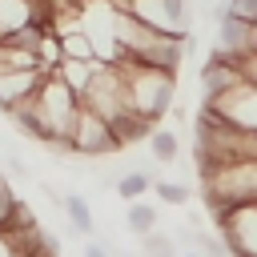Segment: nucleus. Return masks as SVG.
<instances>
[{"instance_id": "8", "label": "nucleus", "mask_w": 257, "mask_h": 257, "mask_svg": "<svg viewBox=\"0 0 257 257\" xmlns=\"http://www.w3.org/2000/svg\"><path fill=\"white\" fill-rule=\"evenodd\" d=\"M149 153H153V161L173 165V161L181 157V141H177V133H173V128H153V133H149Z\"/></svg>"}, {"instance_id": "13", "label": "nucleus", "mask_w": 257, "mask_h": 257, "mask_svg": "<svg viewBox=\"0 0 257 257\" xmlns=\"http://www.w3.org/2000/svg\"><path fill=\"white\" fill-rule=\"evenodd\" d=\"M141 245H145V253H149V257H181V253H177V245H173V237H165V233H157V229H153V233H145V237H141Z\"/></svg>"}, {"instance_id": "16", "label": "nucleus", "mask_w": 257, "mask_h": 257, "mask_svg": "<svg viewBox=\"0 0 257 257\" xmlns=\"http://www.w3.org/2000/svg\"><path fill=\"white\" fill-rule=\"evenodd\" d=\"M229 12L249 20V24H257V0H229Z\"/></svg>"}, {"instance_id": "4", "label": "nucleus", "mask_w": 257, "mask_h": 257, "mask_svg": "<svg viewBox=\"0 0 257 257\" xmlns=\"http://www.w3.org/2000/svg\"><path fill=\"white\" fill-rule=\"evenodd\" d=\"M128 12L141 16L145 24H153L157 32L189 36V0H133Z\"/></svg>"}, {"instance_id": "15", "label": "nucleus", "mask_w": 257, "mask_h": 257, "mask_svg": "<svg viewBox=\"0 0 257 257\" xmlns=\"http://www.w3.org/2000/svg\"><path fill=\"white\" fill-rule=\"evenodd\" d=\"M153 193H157L165 205H177V209H185V205H189V189H185V185H177V181H157V185H153Z\"/></svg>"}, {"instance_id": "23", "label": "nucleus", "mask_w": 257, "mask_h": 257, "mask_svg": "<svg viewBox=\"0 0 257 257\" xmlns=\"http://www.w3.org/2000/svg\"><path fill=\"white\" fill-rule=\"evenodd\" d=\"M253 52H257V24H253Z\"/></svg>"}, {"instance_id": "3", "label": "nucleus", "mask_w": 257, "mask_h": 257, "mask_svg": "<svg viewBox=\"0 0 257 257\" xmlns=\"http://www.w3.org/2000/svg\"><path fill=\"white\" fill-rule=\"evenodd\" d=\"M217 229H221V237H225L233 257H257V197L241 201Z\"/></svg>"}, {"instance_id": "6", "label": "nucleus", "mask_w": 257, "mask_h": 257, "mask_svg": "<svg viewBox=\"0 0 257 257\" xmlns=\"http://www.w3.org/2000/svg\"><path fill=\"white\" fill-rule=\"evenodd\" d=\"M44 76L48 72H40V68H4L0 64V112H12L16 104L32 100L40 92Z\"/></svg>"}, {"instance_id": "9", "label": "nucleus", "mask_w": 257, "mask_h": 257, "mask_svg": "<svg viewBox=\"0 0 257 257\" xmlns=\"http://www.w3.org/2000/svg\"><path fill=\"white\" fill-rule=\"evenodd\" d=\"M64 213H68V221H72V233H80V237H92V209H88V201L80 197V193H64Z\"/></svg>"}, {"instance_id": "17", "label": "nucleus", "mask_w": 257, "mask_h": 257, "mask_svg": "<svg viewBox=\"0 0 257 257\" xmlns=\"http://www.w3.org/2000/svg\"><path fill=\"white\" fill-rule=\"evenodd\" d=\"M24 257H56V245H52V241L44 237V241H40V245H32V249H28Z\"/></svg>"}, {"instance_id": "2", "label": "nucleus", "mask_w": 257, "mask_h": 257, "mask_svg": "<svg viewBox=\"0 0 257 257\" xmlns=\"http://www.w3.org/2000/svg\"><path fill=\"white\" fill-rule=\"evenodd\" d=\"M116 149H120V141L112 133V120L84 104L80 116H76V124H72V153L76 157H108Z\"/></svg>"}, {"instance_id": "1", "label": "nucleus", "mask_w": 257, "mask_h": 257, "mask_svg": "<svg viewBox=\"0 0 257 257\" xmlns=\"http://www.w3.org/2000/svg\"><path fill=\"white\" fill-rule=\"evenodd\" d=\"M124 80H128V108L133 112H141L149 120H161L169 112V104H173V72L169 68L137 64V68H124Z\"/></svg>"}, {"instance_id": "19", "label": "nucleus", "mask_w": 257, "mask_h": 257, "mask_svg": "<svg viewBox=\"0 0 257 257\" xmlns=\"http://www.w3.org/2000/svg\"><path fill=\"white\" fill-rule=\"evenodd\" d=\"M241 72H245V76H249V80L257 84V52H249V56L241 60Z\"/></svg>"}, {"instance_id": "7", "label": "nucleus", "mask_w": 257, "mask_h": 257, "mask_svg": "<svg viewBox=\"0 0 257 257\" xmlns=\"http://www.w3.org/2000/svg\"><path fill=\"white\" fill-rule=\"evenodd\" d=\"M157 128V120H149V116H141V112H120V116H112V133H116V141H120V149L124 145H137V141H149V133Z\"/></svg>"}, {"instance_id": "20", "label": "nucleus", "mask_w": 257, "mask_h": 257, "mask_svg": "<svg viewBox=\"0 0 257 257\" xmlns=\"http://www.w3.org/2000/svg\"><path fill=\"white\" fill-rule=\"evenodd\" d=\"M84 257H108V245L104 241H88L84 245Z\"/></svg>"}, {"instance_id": "18", "label": "nucleus", "mask_w": 257, "mask_h": 257, "mask_svg": "<svg viewBox=\"0 0 257 257\" xmlns=\"http://www.w3.org/2000/svg\"><path fill=\"white\" fill-rule=\"evenodd\" d=\"M0 257H20V249H16V241L0 229Z\"/></svg>"}, {"instance_id": "10", "label": "nucleus", "mask_w": 257, "mask_h": 257, "mask_svg": "<svg viewBox=\"0 0 257 257\" xmlns=\"http://www.w3.org/2000/svg\"><path fill=\"white\" fill-rule=\"evenodd\" d=\"M124 225L137 233V237H145V233H153L157 229V209L149 205V201H128V217H124Z\"/></svg>"}, {"instance_id": "12", "label": "nucleus", "mask_w": 257, "mask_h": 257, "mask_svg": "<svg viewBox=\"0 0 257 257\" xmlns=\"http://www.w3.org/2000/svg\"><path fill=\"white\" fill-rule=\"evenodd\" d=\"M112 189H116L120 201H137V197H145V193L153 189V177L141 173V169H133V173H120V181H116Z\"/></svg>"}, {"instance_id": "21", "label": "nucleus", "mask_w": 257, "mask_h": 257, "mask_svg": "<svg viewBox=\"0 0 257 257\" xmlns=\"http://www.w3.org/2000/svg\"><path fill=\"white\" fill-rule=\"evenodd\" d=\"M108 4H116V8H128V4H133V0H108Z\"/></svg>"}, {"instance_id": "22", "label": "nucleus", "mask_w": 257, "mask_h": 257, "mask_svg": "<svg viewBox=\"0 0 257 257\" xmlns=\"http://www.w3.org/2000/svg\"><path fill=\"white\" fill-rule=\"evenodd\" d=\"M181 257H201V249H189V253H181Z\"/></svg>"}, {"instance_id": "11", "label": "nucleus", "mask_w": 257, "mask_h": 257, "mask_svg": "<svg viewBox=\"0 0 257 257\" xmlns=\"http://www.w3.org/2000/svg\"><path fill=\"white\" fill-rule=\"evenodd\" d=\"M60 44H64V56H76V60H100V56H96V44H92V36H88L84 28L64 32Z\"/></svg>"}, {"instance_id": "14", "label": "nucleus", "mask_w": 257, "mask_h": 257, "mask_svg": "<svg viewBox=\"0 0 257 257\" xmlns=\"http://www.w3.org/2000/svg\"><path fill=\"white\" fill-rule=\"evenodd\" d=\"M16 209H20V197L12 193V185H8V177L0 173V229H8V225H12V217H16Z\"/></svg>"}, {"instance_id": "5", "label": "nucleus", "mask_w": 257, "mask_h": 257, "mask_svg": "<svg viewBox=\"0 0 257 257\" xmlns=\"http://www.w3.org/2000/svg\"><path fill=\"white\" fill-rule=\"evenodd\" d=\"M205 104H213L221 116H229L237 128H249V133H257V84L245 76V80H237L229 92H221V96H213V100H205Z\"/></svg>"}]
</instances>
